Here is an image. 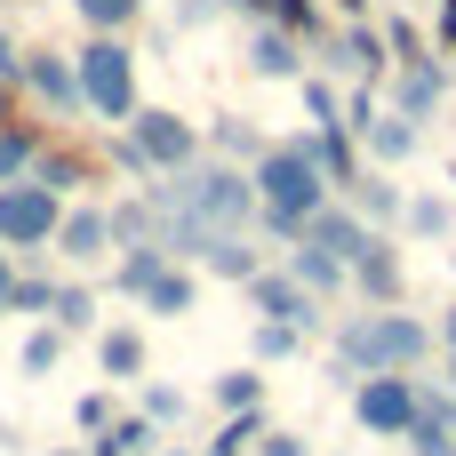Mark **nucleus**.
Here are the masks:
<instances>
[{
  "label": "nucleus",
  "instance_id": "9d476101",
  "mask_svg": "<svg viewBox=\"0 0 456 456\" xmlns=\"http://www.w3.org/2000/svg\"><path fill=\"white\" fill-rule=\"evenodd\" d=\"M345 281H353L369 305H401V281H409V273H401V248H393L385 232H369V240H361V256L345 265Z\"/></svg>",
  "mask_w": 456,
  "mask_h": 456
},
{
  "label": "nucleus",
  "instance_id": "49530a36",
  "mask_svg": "<svg viewBox=\"0 0 456 456\" xmlns=\"http://www.w3.org/2000/svg\"><path fill=\"white\" fill-rule=\"evenodd\" d=\"M152 456H192V449H152Z\"/></svg>",
  "mask_w": 456,
  "mask_h": 456
},
{
  "label": "nucleus",
  "instance_id": "bb28decb",
  "mask_svg": "<svg viewBox=\"0 0 456 456\" xmlns=\"http://www.w3.org/2000/svg\"><path fill=\"white\" fill-rule=\"evenodd\" d=\"M401 224H409L417 240H449L456 208H449V200H441V192H417V200H401Z\"/></svg>",
  "mask_w": 456,
  "mask_h": 456
},
{
  "label": "nucleus",
  "instance_id": "0eeeda50",
  "mask_svg": "<svg viewBox=\"0 0 456 456\" xmlns=\"http://www.w3.org/2000/svg\"><path fill=\"white\" fill-rule=\"evenodd\" d=\"M248 305H256V321H289V329H313L321 321V297L305 289V281H289V273H273V265H256L248 281Z\"/></svg>",
  "mask_w": 456,
  "mask_h": 456
},
{
  "label": "nucleus",
  "instance_id": "4c0bfd02",
  "mask_svg": "<svg viewBox=\"0 0 456 456\" xmlns=\"http://www.w3.org/2000/svg\"><path fill=\"white\" fill-rule=\"evenodd\" d=\"M248 456H313V449H305L297 433H273V425H265V433H256V449H248Z\"/></svg>",
  "mask_w": 456,
  "mask_h": 456
},
{
  "label": "nucleus",
  "instance_id": "e433bc0d",
  "mask_svg": "<svg viewBox=\"0 0 456 456\" xmlns=\"http://www.w3.org/2000/svg\"><path fill=\"white\" fill-rule=\"evenodd\" d=\"M72 425H80V433H104V425H112V393H80V401H72Z\"/></svg>",
  "mask_w": 456,
  "mask_h": 456
},
{
  "label": "nucleus",
  "instance_id": "dca6fc26",
  "mask_svg": "<svg viewBox=\"0 0 456 456\" xmlns=\"http://www.w3.org/2000/svg\"><path fill=\"white\" fill-rule=\"evenodd\" d=\"M24 176H40L56 200H72V192H96V160H88V152H48V144H40V160H32Z\"/></svg>",
  "mask_w": 456,
  "mask_h": 456
},
{
  "label": "nucleus",
  "instance_id": "5701e85b",
  "mask_svg": "<svg viewBox=\"0 0 456 456\" xmlns=\"http://www.w3.org/2000/svg\"><path fill=\"white\" fill-rule=\"evenodd\" d=\"M160 265H168V248H160V240H136V248H120V273H112V281H120V297H144V289L160 281Z\"/></svg>",
  "mask_w": 456,
  "mask_h": 456
},
{
  "label": "nucleus",
  "instance_id": "7c9ffc66",
  "mask_svg": "<svg viewBox=\"0 0 456 456\" xmlns=\"http://www.w3.org/2000/svg\"><path fill=\"white\" fill-rule=\"evenodd\" d=\"M72 8H80V24H88V32H128L152 0H72Z\"/></svg>",
  "mask_w": 456,
  "mask_h": 456
},
{
  "label": "nucleus",
  "instance_id": "58836bf2",
  "mask_svg": "<svg viewBox=\"0 0 456 456\" xmlns=\"http://www.w3.org/2000/svg\"><path fill=\"white\" fill-rule=\"evenodd\" d=\"M0 80H24V48H16L8 32H0Z\"/></svg>",
  "mask_w": 456,
  "mask_h": 456
},
{
  "label": "nucleus",
  "instance_id": "7ed1b4c3",
  "mask_svg": "<svg viewBox=\"0 0 456 456\" xmlns=\"http://www.w3.org/2000/svg\"><path fill=\"white\" fill-rule=\"evenodd\" d=\"M72 80H80V112L88 120H128L136 112V48L120 32H88V48L72 56Z\"/></svg>",
  "mask_w": 456,
  "mask_h": 456
},
{
  "label": "nucleus",
  "instance_id": "6e6552de",
  "mask_svg": "<svg viewBox=\"0 0 456 456\" xmlns=\"http://www.w3.org/2000/svg\"><path fill=\"white\" fill-rule=\"evenodd\" d=\"M385 64H393V48H385V32H377V24H361V16H353V24L329 40V72H345L353 88H369Z\"/></svg>",
  "mask_w": 456,
  "mask_h": 456
},
{
  "label": "nucleus",
  "instance_id": "aec40b11",
  "mask_svg": "<svg viewBox=\"0 0 456 456\" xmlns=\"http://www.w3.org/2000/svg\"><path fill=\"white\" fill-rule=\"evenodd\" d=\"M281 273H289V281H305V289H313V297H345V265H337V256H329V248H305V240H297V248H289V265H281Z\"/></svg>",
  "mask_w": 456,
  "mask_h": 456
},
{
  "label": "nucleus",
  "instance_id": "a19ab883",
  "mask_svg": "<svg viewBox=\"0 0 456 456\" xmlns=\"http://www.w3.org/2000/svg\"><path fill=\"white\" fill-rule=\"evenodd\" d=\"M0 120H16V80H0Z\"/></svg>",
  "mask_w": 456,
  "mask_h": 456
},
{
  "label": "nucleus",
  "instance_id": "393cba45",
  "mask_svg": "<svg viewBox=\"0 0 456 456\" xmlns=\"http://www.w3.org/2000/svg\"><path fill=\"white\" fill-rule=\"evenodd\" d=\"M208 401H216L224 417H232V409H265V369H256V361H248V369H224V377L208 385Z\"/></svg>",
  "mask_w": 456,
  "mask_h": 456
},
{
  "label": "nucleus",
  "instance_id": "c85d7f7f",
  "mask_svg": "<svg viewBox=\"0 0 456 456\" xmlns=\"http://www.w3.org/2000/svg\"><path fill=\"white\" fill-rule=\"evenodd\" d=\"M104 224H112V248H136V240H152V200L136 192V200L104 208Z\"/></svg>",
  "mask_w": 456,
  "mask_h": 456
},
{
  "label": "nucleus",
  "instance_id": "8fccbe9b",
  "mask_svg": "<svg viewBox=\"0 0 456 456\" xmlns=\"http://www.w3.org/2000/svg\"><path fill=\"white\" fill-rule=\"evenodd\" d=\"M449 265H456V256H449Z\"/></svg>",
  "mask_w": 456,
  "mask_h": 456
},
{
  "label": "nucleus",
  "instance_id": "473e14b6",
  "mask_svg": "<svg viewBox=\"0 0 456 456\" xmlns=\"http://www.w3.org/2000/svg\"><path fill=\"white\" fill-rule=\"evenodd\" d=\"M48 321H56L64 337H80V329L96 321V289H80V281H72V289H56V305H48Z\"/></svg>",
  "mask_w": 456,
  "mask_h": 456
},
{
  "label": "nucleus",
  "instance_id": "ddd939ff",
  "mask_svg": "<svg viewBox=\"0 0 456 456\" xmlns=\"http://www.w3.org/2000/svg\"><path fill=\"white\" fill-rule=\"evenodd\" d=\"M248 72H256V80H297V72H305L297 32H289V24H256V32H248Z\"/></svg>",
  "mask_w": 456,
  "mask_h": 456
},
{
  "label": "nucleus",
  "instance_id": "72a5a7b5",
  "mask_svg": "<svg viewBox=\"0 0 456 456\" xmlns=\"http://www.w3.org/2000/svg\"><path fill=\"white\" fill-rule=\"evenodd\" d=\"M297 88H305V112H313V128H345V104H337V88H329V80L297 72Z\"/></svg>",
  "mask_w": 456,
  "mask_h": 456
},
{
  "label": "nucleus",
  "instance_id": "20e7f679",
  "mask_svg": "<svg viewBox=\"0 0 456 456\" xmlns=\"http://www.w3.org/2000/svg\"><path fill=\"white\" fill-rule=\"evenodd\" d=\"M417 401H425V385H417L409 369L353 377V425H361L369 441H401V433L417 425Z\"/></svg>",
  "mask_w": 456,
  "mask_h": 456
},
{
  "label": "nucleus",
  "instance_id": "412c9836",
  "mask_svg": "<svg viewBox=\"0 0 456 456\" xmlns=\"http://www.w3.org/2000/svg\"><path fill=\"white\" fill-rule=\"evenodd\" d=\"M160 441H152V417L136 409V417H112L96 441H88V456H152Z\"/></svg>",
  "mask_w": 456,
  "mask_h": 456
},
{
  "label": "nucleus",
  "instance_id": "ea45409f",
  "mask_svg": "<svg viewBox=\"0 0 456 456\" xmlns=\"http://www.w3.org/2000/svg\"><path fill=\"white\" fill-rule=\"evenodd\" d=\"M8 289H16V256L0 248V313H8Z\"/></svg>",
  "mask_w": 456,
  "mask_h": 456
},
{
  "label": "nucleus",
  "instance_id": "4468645a",
  "mask_svg": "<svg viewBox=\"0 0 456 456\" xmlns=\"http://www.w3.org/2000/svg\"><path fill=\"white\" fill-rule=\"evenodd\" d=\"M401 441H409L417 456H456V393H449V401L425 393V401H417V425H409Z\"/></svg>",
  "mask_w": 456,
  "mask_h": 456
},
{
  "label": "nucleus",
  "instance_id": "c03bdc74",
  "mask_svg": "<svg viewBox=\"0 0 456 456\" xmlns=\"http://www.w3.org/2000/svg\"><path fill=\"white\" fill-rule=\"evenodd\" d=\"M337 8H345V16H361V8H369V0H337Z\"/></svg>",
  "mask_w": 456,
  "mask_h": 456
},
{
  "label": "nucleus",
  "instance_id": "4be33fe9",
  "mask_svg": "<svg viewBox=\"0 0 456 456\" xmlns=\"http://www.w3.org/2000/svg\"><path fill=\"white\" fill-rule=\"evenodd\" d=\"M40 144H48V136H40L32 120H0V184H16V176L40 160Z\"/></svg>",
  "mask_w": 456,
  "mask_h": 456
},
{
  "label": "nucleus",
  "instance_id": "b1692460",
  "mask_svg": "<svg viewBox=\"0 0 456 456\" xmlns=\"http://www.w3.org/2000/svg\"><path fill=\"white\" fill-rule=\"evenodd\" d=\"M96 369L104 377H144V337L136 329H104L96 337Z\"/></svg>",
  "mask_w": 456,
  "mask_h": 456
},
{
  "label": "nucleus",
  "instance_id": "f03ea898",
  "mask_svg": "<svg viewBox=\"0 0 456 456\" xmlns=\"http://www.w3.org/2000/svg\"><path fill=\"white\" fill-rule=\"evenodd\" d=\"M433 353V329L401 305H377L337 329V377H377V369H417Z\"/></svg>",
  "mask_w": 456,
  "mask_h": 456
},
{
  "label": "nucleus",
  "instance_id": "39448f33",
  "mask_svg": "<svg viewBox=\"0 0 456 456\" xmlns=\"http://www.w3.org/2000/svg\"><path fill=\"white\" fill-rule=\"evenodd\" d=\"M120 128H128V152L144 160V176H168V168H192L200 160V128L184 112H168V104H152V112L136 104Z\"/></svg>",
  "mask_w": 456,
  "mask_h": 456
},
{
  "label": "nucleus",
  "instance_id": "2eb2a0df",
  "mask_svg": "<svg viewBox=\"0 0 456 456\" xmlns=\"http://www.w3.org/2000/svg\"><path fill=\"white\" fill-rule=\"evenodd\" d=\"M305 152L321 160V176H329L337 192L361 176V136H353V128H305Z\"/></svg>",
  "mask_w": 456,
  "mask_h": 456
},
{
  "label": "nucleus",
  "instance_id": "f704fd0d",
  "mask_svg": "<svg viewBox=\"0 0 456 456\" xmlns=\"http://www.w3.org/2000/svg\"><path fill=\"white\" fill-rule=\"evenodd\" d=\"M216 152H232V160H256V152H265V136H256L240 112H224V120H216Z\"/></svg>",
  "mask_w": 456,
  "mask_h": 456
},
{
  "label": "nucleus",
  "instance_id": "c756f323",
  "mask_svg": "<svg viewBox=\"0 0 456 456\" xmlns=\"http://www.w3.org/2000/svg\"><path fill=\"white\" fill-rule=\"evenodd\" d=\"M297 345H305V329H289V321H256V329H248V353H256V369L289 361Z\"/></svg>",
  "mask_w": 456,
  "mask_h": 456
},
{
  "label": "nucleus",
  "instance_id": "423d86ee",
  "mask_svg": "<svg viewBox=\"0 0 456 456\" xmlns=\"http://www.w3.org/2000/svg\"><path fill=\"white\" fill-rule=\"evenodd\" d=\"M56 216H64V200L40 184V176H16V184H0V248H48L56 240Z\"/></svg>",
  "mask_w": 456,
  "mask_h": 456
},
{
  "label": "nucleus",
  "instance_id": "79ce46f5",
  "mask_svg": "<svg viewBox=\"0 0 456 456\" xmlns=\"http://www.w3.org/2000/svg\"><path fill=\"white\" fill-rule=\"evenodd\" d=\"M441 345H449V361H456V305H449V321H441Z\"/></svg>",
  "mask_w": 456,
  "mask_h": 456
},
{
  "label": "nucleus",
  "instance_id": "f8f14e48",
  "mask_svg": "<svg viewBox=\"0 0 456 456\" xmlns=\"http://www.w3.org/2000/svg\"><path fill=\"white\" fill-rule=\"evenodd\" d=\"M441 88H449V72H441L433 56H409V64H401V80H393V112L433 120V112H441Z\"/></svg>",
  "mask_w": 456,
  "mask_h": 456
},
{
  "label": "nucleus",
  "instance_id": "de8ad7c7",
  "mask_svg": "<svg viewBox=\"0 0 456 456\" xmlns=\"http://www.w3.org/2000/svg\"><path fill=\"white\" fill-rule=\"evenodd\" d=\"M449 393H456V361H449Z\"/></svg>",
  "mask_w": 456,
  "mask_h": 456
},
{
  "label": "nucleus",
  "instance_id": "1a4fd4ad",
  "mask_svg": "<svg viewBox=\"0 0 456 456\" xmlns=\"http://www.w3.org/2000/svg\"><path fill=\"white\" fill-rule=\"evenodd\" d=\"M56 256H72V265H96V256H112V224H104V208L96 200H64V216H56V240H48Z\"/></svg>",
  "mask_w": 456,
  "mask_h": 456
},
{
  "label": "nucleus",
  "instance_id": "cd10ccee",
  "mask_svg": "<svg viewBox=\"0 0 456 456\" xmlns=\"http://www.w3.org/2000/svg\"><path fill=\"white\" fill-rule=\"evenodd\" d=\"M256 433H265V409H232V417L216 425L208 456H248V449H256Z\"/></svg>",
  "mask_w": 456,
  "mask_h": 456
},
{
  "label": "nucleus",
  "instance_id": "37998d69",
  "mask_svg": "<svg viewBox=\"0 0 456 456\" xmlns=\"http://www.w3.org/2000/svg\"><path fill=\"white\" fill-rule=\"evenodd\" d=\"M232 8H248V16H256V24H265V16H273V0H232Z\"/></svg>",
  "mask_w": 456,
  "mask_h": 456
},
{
  "label": "nucleus",
  "instance_id": "a18cd8bd",
  "mask_svg": "<svg viewBox=\"0 0 456 456\" xmlns=\"http://www.w3.org/2000/svg\"><path fill=\"white\" fill-rule=\"evenodd\" d=\"M48 456H88V441H80V449H48Z\"/></svg>",
  "mask_w": 456,
  "mask_h": 456
},
{
  "label": "nucleus",
  "instance_id": "9b49d317",
  "mask_svg": "<svg viewBox=\"0 0 456 456\" xmlns=\"http://www.w3.org/2000/svg\"><path fill=\"white\" fill-rule=\"evenodd\" d=\"M16 88H32L40 104H56V112H80V80H72V56H56V48H24V80Z\"/></svg>",
  "mask_w": 456,
  "mask_h": 456
},
{
  "label": "nucleus",
  "instance_id": "2f4dec72",
  "mask_svg": "<svg viewBox=\"0 0 456 456\" xmlns=\"http://www.w3.org/2000/svg\"><path fill=\"white\" fill-rule=\"evenodd\" d=\"M48 305H56V281H48V273H24V265H16L8 313H32V321H48Z\"/></svg>",
  "mask_w": 456,
  "mask_h": 456
},
{
  "label": "nucleus",
  "instance_id": "f257e3e1",
  "mask_svg": "<svg viewBox=\"0 0 456 456\" xmlns=\"http://www.w3.org/2000/svg\"><path fill=\"white\" fill-rule=\"evenodd\" d=\"M248 184H256V224H265L281 248L305 232V216H313V208H329V200H337V184L321 176V160L305 152V136L265 144V152H256V168H248Z\"/></svg>",
  "mask_w": 456,
  "mask_h": 456
},
{
  "label": "nucleus",
  "instance_id": "09e8293b",
  "mask_svg": "<svg viewBox=\"0 0 456 456\" xmlns=\"http://www.w3.org/2000/svg\"><path fill=\"white\" fill-rule=\"evenodd\" d=\"M24 8H40V0H24Z\"/></svg>",
  "mask_w": 456,
  "mask_h": 456
},
{
  "label": "nucleus",
  "instance_id": "f3484780",
  "mask_svg": "<svg viewBox=\"0 0 456 456\" xmlns=\"http://www.w3.org/2000/svg\"><path fill=\"white\" fill-rule=\"evenodd\" d=\"M337 200H353V216H361V224H393V216H401V184H393L385 168H361Z\"/></svg>",
  "mask_w": 456,
  "mask_h": 456
},
{
  "label": "nucleus",
  "instance_id": "c9c22d12",
  "mask_svg": "<svg viewBox=\"0 0 456 456\" xmlns=\"http://www.w3.org/2000/svg\"><path fill=\"white\" fill-rule=\"evenodd\" d=\"M144 417H152V425H176V417H184V393H176V385H144Z\"/></svg>",
  "mask_w": 456,
  "mask_h": 456
},
{
  "label": "nucleus",
  "instance_id": "6ab92c4d",
  "mask_svg": "<svg viewBox=\"0 0 456 456\" xmlns=\"http://www.w3.org/2000/svg\"><path fill=\"white\" fill-rule=\"evenodd\" d=\"M361 144L393 168V160H409V152H417V120H409V112H369V120H361Z\"/></svg>",
  "mask_w": 456,
  "mask_h": 456
},
{
  "label": "nucleus",
  "instance_id": "a211bd4d",
  "mask_svg": "<svg viewBox=\"0 0 456 456\" xmlns=\"http://www.w3.org/2000/svg\"><path fill=\"white\" fill-rule=\"evenodd\" d=\"M192 297H200V281H192V273H184V265L168 256V265H160V281H152V289H144L136 305H144L152 321H184V313H192Z\"/></svg>",
  "mask_w": 456,
  "mask_h": 456
},
{
  "label": "nucleus",
  "instance_id": "a878e982",
  "mask_svg": "<svg viewBox=\"0 0 456 456\" xmlns=\"http://www.w3.org/2000/svg\"><path fill=\"white\" fill-rule=\"evenodd\" d=\"M56 361H64V329H56V321L24 329V345H16V369H24V377H48Z\"/></svg>",
  "mask_w": 456,
  "mask_h": 456
}]
</instances>
